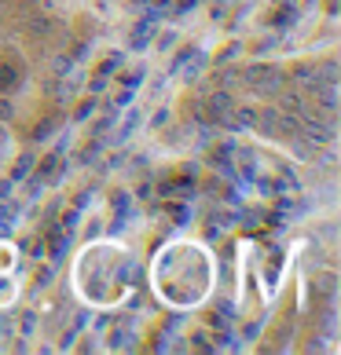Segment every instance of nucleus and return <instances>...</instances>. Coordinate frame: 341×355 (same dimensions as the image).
I'll return each instance as SVG.
<instances>
[{
  "label": "nucleus",
  "mask_w": 341,
  "mask_h": 355,
  "mask_svg": "<svg viewBox=\"0 0 341 355\" xmlns=\"http://www.w3.org/2000/svg\"><path fill=\"white\" fill-rule=\"evenodd\" d=\"M338 293V275L334 271H319V275H312V297H319V300H334Z\"/></svg>",
  "instance_id": "obj_6"
},
{
  "label": "nucleus",
  "mask_w": 341,
  "mask_h": 355,
  "mask_svg": "<svg viewBox=\"0 0 341 355\" xmlns=\"http://www.w3.org/2000/svg\"><path fill=\"white\" fill-rule=\"evenodd\" d=\"M11 187H15V180H11V176H8L4 183H0V198H11Z\"/></svg>",
  "instance_id": "obj_16"
},
{
  "label": "nucleus",
  "mask_w": 341,
  "mask_h": 355,
  "mask_svg": "<svg viewBox=\"0 0 341 355\" xmlns=\"http://www.w3.org/2000/svg\"><path fill=\"white\" fill-rule=\"evenodd\" d=\"M143 73H147V70H143V67H128V70H122V73H117V85H122V88H140L143 85Z\"/></svg>",
  "instance_id": "obj_10"
},
{
  "label": "nucleus",
  "mask_w": 341,
  "mask_h": 355,
  "mask_svg": "<svg viewBox=\"0 0 341 355\" xmlns=\"http://www.w3.org/2000/svg\"><path fill=\"white\" fill-rule=\"evenodd\" d=\"M11 117H15V103L8 96H0V121H11Z\"/></svg>",
  "instance_id": "obj_15"
},
{
  "label": "nucleus",
  "mask_w": 341,
  "mask_h": 355,
  "mask_svg": "<svg viewBox=\"0 0 341 355\" xmlns=\"http://www.w3.org/2000/svg\"><path fill=\"white\" fill-rule=\"evenodd\" d=\"M26 33H30V41H44V37L51 33V15H30L26 19Z\"/></svg>",
  "instance_id": "obj_7"
},
{
  "label": "nucleus",
  "mask_w": 341,
  "mask_h": 355,
  "mask_svg": "<svg viewBox=\"0 0 341 355\" xmlns=\"http://www.w3.org/2000/svg\"><path fill=\"white\" fill-rule=\"evenodd\" d=\"M33 157H37L33 150H26V154H19V162L11 165V180L19 183V180H26V176H30V173H33Z\"/></svg>",
  "instance_id": "obj_8"
},
{
  "label": "nucleus",
  "mask_w": 341,
  "mask_h": 355,
  "mask_svg": "<svg viewBox=\"0 0 341 355\" xmlns=\"http://www.w3.org/2000/svg\"><path fill=\"white\" fill-rule=\"evenodd\" d=\"M26 81V59H19L15 51H4L0 55V96L15 92Z\"/></svg>",
  "instance_id": "obj_3"
},
{
  "label": "nucleus",
  "mask_w": 341,
  "mask_h": 355,
  "mask_svg": "<svg viewBox=\"0 0 341 355\" xmlns=\"http://www.w3.org/2000/svg\"><path fill=\"white\" fill-rule=\"evenodd\" d=\"M77 223H81V209H67V216H63L59 227L67 231V234H74V231H77Z\"/></svg>",
  "instance_id": "obj_12"
},
{
  "label": "nucleus",
  "mask_w": 341,
  "mask_h": 355,
  "mask_svg": "<svg viewBox=\"0 0 341 355\" xmlns=\"http://www.w3.org/2000/svg\"><path fill=\"white\" fill-rule=\"evenodd\" d=\"M74 70V55H59L56 59V77H67Z\"/></svg>",
  "instance_id": "obj_14"
},
{
  "label": "nucleus",
  "mask_w": 341,
  "mask_h": 355,
  "mask_svg": "<svg viewBox=\"0 0 341 355\" xmlns=\"http://www.w3.org/2000/svg\"><path fill=\"white\" fill-rule=\"evenodd\" d=\"M154 33H158V22H154V15H143V19L133 26V33H128V48H133V51L151 48Z\"/></svg>",
  "instance_id": "obj_4"
},
{
  "label": "nucleus",
  "mask_w": 341,
  "mask_h": 355,
  "mask_svg": "<svg viewBox=\"0 0 341 355\" xmlns=\"http://www.w3.org/2000/svg\"><path fill=\"white\" fill-rule=\"evenodd\" d=\"M0 147H8V121H0Z\"/></svg>",
  "instance_id": "obj_17"
},
{
  "label": "nucleus",
  "mask_w": 341,
  "mask_h": 355,
  "mask_svg": "<svg viewBox=\"0 0 341 355\" xmlns=\"http://www.w3.org/2000/svg\"><path fill=\"white\" fill-rule=\"evenodd\" d=\"M19 209L11 205V198H0V227H8V223H15Z\"/></svg>",
  "instance_id": "obj_11"
},
{
  "label": "nucleus",
  "mask_w": 341,
  "mask_h": 355,
  "mask_svg": "<svg viewBox=\"0 0 341 355\" xmlns=\"http://www.w3.org/2000/svg\"><path fill=\"white\" fill-rule=\"evenodd\" d=\"M37 4H41V8L48 11V8H56V4H59V0H37Z\"/></svg>",
  "instance_id": "obj_18"
},
{
  "label": "nucleus",
  "mask_w": 341,
  "mask_h": 355,
  "mask_svg": "<svg viewBox=\"0 0 341 355\" xmlns=\"http://www.w3.org/2000/svg\"><path fill=\"white\" fill-rule=\"evenodd\" d=\"M242 81L250 85L253 96L272 99L275 92L286 85V70H283V67H275V62H250V67L242 70Z\"/></svg>",
  "instance_id": "obj_1"
},
{
  "label": "nucleus",
  "mask_w": 341,
  "mask_h": 355,
  "mask_svg": "<svg viewBox=\"0 0 341 355\" xmlns=\"http://www.w3.org/2000/svg\"><path fill=\"white\" fill-rule=\"evenodd\" d=\"M257 110L253 103H235V114H231V128L235 132H250V128H257Z\"/></svg>",
  "instance_id": "obj_5"
},
{
  "label": "nucleus",
  "mask_w": 341,
  "mask_h": 355,
  "mask_svg": "<svg viewBox=\"0 0 341 355\" xmlns=\"http://www.w3.org/2000/svg\"><path fill=\"white\" fill-rule=\"evenodd\" d=\"M213 73H217V88H228V85L235 81V73H239V70H231V67H217Z\"/></svg>",
  "instance_id": "obj_13"
},
{
  "label": "nucleus",
  "mask_w": 341,
  "mask_h": 355,
  "mask_svg": "<svg viewBox=\"0 0 341 355\" xmlns=\"http://www.w3.org/2000/svg\"><path fill=\"white\" fill-rule=\"evenodd\" d=\"M96 110H99V99H96V96H88V99H81V103L74 107V121H77V125H85Z\"/></svg>",
  "instance_id": "obj_9"
},
{
  "label": "nucleus",
  "mask_w": 341,
  "mask_h": 355,
  "mask_svg": "<svg viewBox=\"0 0 341 355\" xmlns=\"http://www.w3.org/2000/svg\"><path fill=\"white\" fill-rule=\"evenodd\" d=\"M202 107H206V117H209V125H224L231 128V114H235V96L228 88H213L209 92V99H202Z\"/></svg>",
  "instance_id": "obj_2"
}]
</instances>
